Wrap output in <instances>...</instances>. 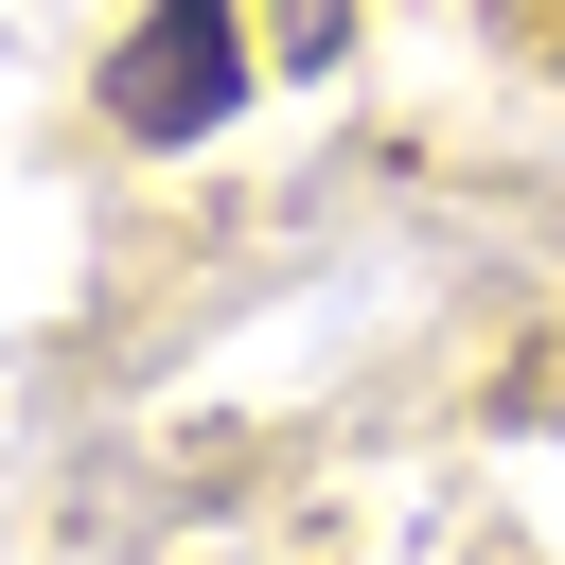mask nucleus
<instances>
[{
  "label": "nucleus",
  "mask_w": 565,
  "mask_h": 565,
  "mask_svg": "<svg viewBox=\"0 0 565 565\" xmlns=\"http://www.w3.org/2000/svg\"><path fill=\"white\" fill-rule=\"evenodd\" d=\"M230 106H247L230 0H141V35L106 53V124H124V141H212Z\"/></svg>",
  "instance_id": "obj_1"
}]
</instances>
